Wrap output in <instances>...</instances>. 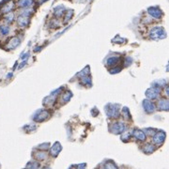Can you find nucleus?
<instances>
[{"label": "nucleus", "instance_id": "nucleus-15", "mask_svg": "<svg viewBox=\"0 0 169 169\" xmlns=\"http://www.w3.org/2000/svg\"><path fill=\"white\" fill-rule=\"evenodd\" d=\"M55 102V96L51 94L50 96L46 97V98L43 100V104L46 106H52Z\"/></svg>", "mask_w": 169, "mask_h": 169}, {"label": "nucleus", "instance_id": "nucleus-14", "mask_svg": "<svg viewBox=\"0 0 169 169\" xmlns=\"http://www.w3.org/2000/svg\"><path fill=\"white\" fill-rule=\"evenodd\" d=\"M13 8H14V2L13 1H9V2H8V3H6L3 6V8H2V12L3 13H9V12H12V11L13 9Z\"/></svg>", "mask_w": 169, "mask_h": 169}, {"label": "nucleus", "instance_id": "nucleus-3", "mask_svg": "<svg viewBox=\"0 0 169 169\" xmlns=\"http://www.w3.org/2000/svg\"><path fill=\"white\" fill-rule=\"evenodd\" d=\"M110 132L114 134H120L122 132H124L126 131V125L123 123V122H115L113 123L110 128H109Z\"/></svg>", "mask_w": 169, "mask_h": 169}, {"label": "nucleus", "instance_id": "nucleus-4", "mask_svg": "<svg viewBox=\"0 0 169 169\" xmlns=\"http://www.w3.org/2000/svg\"><path fill=\"white\" fill-rule=\"evenodd\" d=\"M145 94L148 100H156L159 97V94H160V88L152 86V88H150L146 90Z\"/></svg>", "mask_w": 169, "mask_h": 169}, {"label": "nucleus", "instance_id": "nucleus-24", "mask_svg": "<svg viewBox=\"0 0 169 169\" xmlns=\"http://www.w3.org/2000/svg\"><path fill=\"white\" fill-rule=\"evenodd\" d=\"M153 86H154L155 88H160L161 86H166V81H165V79H163V80H157V81L154 82V83H153Z\"/></svg>", "mask_w": 169, "mask_h": 169}, {"label": "nucleus", "instance_id": "nucleus-17", "mask_svg": "<svg viewBox=\"0 0 169 169\" xmlns=\"http://www.w3.org/2000/svg\"><path fill=\"white\" fill-rule=\"evenodd\" d=\"M64 12H65V7L62 6V5L56 6V7L54 9V14L55 15V16H58V17L62 16Z\"/></svg>", "mask_w": 169, "mask_h": 169}, {"label": "nucleus", "instance_id": "nucleus-40", "mask_svg": "<svg viewBox=\"0 0 169 169\" xmlns=\"http://www.w3.org/2000/svg\"><path fill=\"white\" fill-rule=\"evenodd\" d=\"M45 1H47V0H39V3H40V4H42V3H44Z\"/></svg>", "mask_w": 169, "mask_h": 169}, {"label": "nucleus", "instance_id": "nucleus-19", "mask_svg": "<svg viewBox=\"0 0 169 169\" xmlns=\"http://www.w3.org/2000/svg\"><path fill=\"white\" fill-rule=\"evenodd\" d=\"M119 61V58H117V56H111V58H109L108 59H107L106 61V65L109 66V67H112V66L116 65L117 62Z\"/></svg>", "mask_w": 169, "mask_h": 169}, {"label": "nucleus", "instance_id": "nucleus-38", "mask_svg": "<svg viewBox=\"0 0 169 169\" xmlns=\"http://www.w3.org/2000/svg\"><path fill=\"white\" fill-rule=\"evenodd\" d=\"M25 64H27V61H25V60H24V61H23V62H22L21 64H20V66H19V67H18V69H22V68L24 67V66Z\"/></svg>", "mask_w": 169, "mask_h": 169}, {"label": "nucleus", "instance_id": "nucleus-12", "mask_svg": "<svg viewBox=\"0 0 169 169\" xmlns=\"http://www.w3.org/2000/svg\"><path fill=\"white\" fill-rule=\"evenodd\" d=\"M132 135L139 141H144L146 139V134H144V132L141 130H138V129L134 130V132H132Z\"/></svg>", "mask_w": 169, "mask_h": 169}, {"label": "nucleus", "instance_id": "nucleus-29", "mask_svg": "<svg viewBox=\"0 0 169 169\" xmlns=\"http://www.w3.org/2000/svg\"><path fill=\"white\" fill-rule=\"evenodd\" d=\"M5 19H6V21L8 23H12L14 19V14L12 12H9L6 14V16H5Z\"/></svg>", "mask_w": 169, "mask_h": 169}, {"label": "nucleus", "instance_id": "nucleus-37", "mask_svg": "<svg viewBox=\"0 0 169 169\" xmlns=\"http://www.w3.org/2000/svg\"><path fill=\"white\" fill-rule=\"evenodd\" d=\"M86 168V163H81L77 166V169H85Z\"/></svg>", "mask_w": 169, "mask_h": 169}, {"label": "nucleus", "instance_id": "nucleus-31", "mask_svg": "<svg viewBox=\"0 0 169 169\" xmlns=\"http://www.w3.org/2000/svg\"><path fill=\"white\" fill-rule=\"evenodd\" d=\"M130 135H131L130 132H125L124 134H122V136H121V140H122V141H124V142L129 141V139H130Z\"/></svg>", "mask_w": 169, "mask_h": 169}, {"label": "nucleus", "instance_id": "nucleus-2", "mask_svg": "<svg viewBox=\"0 0 169 169\" xmlns=\"http://www.w3.org/2000/svg\"><path fill=\"white\" fill-rule=\"evenodd\" d=\"M104 110L107 117H110V119H117V117H119V110L117 104H106Z\"/></svg>", "mask_w": 169, "mask_h": 169}, {"label": "nucleus", "instance_id": "nucleus-16", "mask_svg": "<svg viewBox=\"0 0 169 169\" xmlns=\"http://www.w3.org/2000/svg\"><path fill=\"white\" fill-rule=\"evenodd\" d=\"M79 75L81 76V83L86 86H91L92 85V81H91V78L89 77V75H86V74H81L79 73Z\"/></svg>", "mask_w": 169, "mask_h": 169}, {"label": "nucleus", "instance_id": "nucleus-25", "mask_svg": "<svg viewBox=\"0 0 169 169\" xmlns=\"http://www.w3.org/2000/svg\"><path fill=\"white\" fill-rule=\"evenodd\" d=\"M71 97H73V93H71L70 91H66L65 93H64V95H63V97H62V101H63V102H68L70 99H71Z\"/></svg>", "mask_w": 169, "mask_h": 169}, {"label": "nucleus", "instance_id": "nucleus-34", "mask_svg": "<svg viewBox=\"0 0 169 169\" xmlns=\"http://www.w3.org/2000/svg\"><path fill=\"white\" fill-rule=\"evenodd\" d=\"M38 147L40 148V150H47V148L49 147V144L48 143H44V144H42V145H40Z\"/></svg>", "mask_w": 169, "mask_h": 169}, {"label": "nucleus", "instance_id": "nucleus-6", "mask_svg": "<svg viewBox=\"0 0 169 169\" xmlns=\"http://www.w3.org/2000/svg\"><path fill=\"white\" fill-rule=\"evenodd\" d=\"M166 134L163 131H159L157 132H155L154 135H153V142L156 145H161L163 144L165 140Z\"/></svg>", "mask_w": 169, "mask_h": 169}, {"label": "nucleus", "instance_id": "nucleus-18", "mask_svg": "<svg viewBox=\"0 0 169 169\" xmlns=\"http://www.w3.org/2000/svg\"><path fill=\"white\" fill-rule=\"evenodd\" d=\"M33 4V0H19L18 6L21 8H28Z\"/></svg>", "mask_w": 169, "mask_h": 169}, {"label": "nucleus", "instance_id": "nucleus-32", "mask_svg": "<svg viewBox=\"0 0 169 169\" xmlns=\"http://www.w3.org/2000/svg\"><path fill=\"white\" fill-rule=\"evenodd\" d=\"M121 71V68L120 67H117V68H113L109 70V73L111 74H116V73H119Z\"/></svg>", "mask_w": 169, "mask_h": 169}, {"label": "nucleus", "instance_id": "nucleus-8", "mask_svg": "<svg viewBox=\"0 0 169 169\" xmlns=\"http://www.w3.org/2000/svg\"><path fill=\"white\" fill-rule=\"evenodd\" d=\"M143 107H144V110L147 114H152V113L155 111V105L153 104L150 100L143 101Z\"/></svg>", "mask_w": 169, "mask_h": 169}, {"label": "nucleus", "instance_id": "nucleus-36", "mask_svg": "<svg viewBox=\"0 0 169 169\" xmlns=\"http://www.w3.org/2000/svg\"><path fill=\"white\" fill-rule=\"evenodd\" d=\"M125 61H126V63H125V67H128V66H130V65L132 64V58H127Z\"/></svg>", "mask_w": 169, "mask_h": 169}, {"label": "nucleus", "instance_id": "nucleus-22", "mask_svg": "<svg viewBox=\"0 0 169 169\" xmlns=\"http://www.w3.org/2000/svg\"><path fill=\"white\" fill-rule=\"evenodd\" d=\"M40 163L37 162H29L27 165V169H39Z\"/></svg>", "mask_w": 169, "mask_h": 169}, {"label": "nucleus", "instance_id": "nucleus-7", "mask_svg": "<svg viewBox=\"0 0 169 169\" xmlns=\"http://www.w3.org/2000/svg\"><path fill=\"white\" fill-rule=\"evenodd\" d=\"M147 12L151 17L155 19H161L163 16V12L157 7H150L147 9Z\"/></svg>", "mask_w": 169, "mask_h": 169}, {"label": "nucleus", "instance_id": "nucleus-20", "mask_svg": "<svg viewBox=\"0 0 169 169\" xmlns=\"http://www.w3.org/2000/svg\"><path fill=\"white\" fill-rule=\"evenodd\" d=\"M143 151H144L145 153H147V154H150V153H152L153 151L155 150V147L153 145L151 144H146L144 147H143Z\"/></svg>", "mask_w": 169, "mask_h": 169}, {"label": "nucleus", "instance_id": "nucleus-26", "mask_svg": "<svg viewBox=\"0 0 169 169\" xmlns=\"http://www.w3.org/2000/svg\"><path fill=\"white\" fill-rule=\"evenodd\" d=\"M122 115H123V117L125 119H131V117H132L130 111L127 107H123V109H122Z\"/></svg>", "mask_w": 169, "mask_h": 169}, {"label": "nucleus", "instance_id": "nucleus-27", "mask_svg": "<svg viewBox=\"0 0 169 169\" xmlns=\"http://www.w3.org/2000/svg\"><path fill=\"white\" fill-rule=\"evenodd\" d=\"M104 169H117V166L113 161H109L104 165Z\"/></svg>", "mask_w": 169, "mask_h": 169}, {"label": "nucleus", "instance_id": "nucleus-21", "mask_svg": "<svg viewBox=\"0 0 169 169\" xmlns=\"http://www.w3.org/2000/svg\"><path fill=\"white\" fill-rule=\"evenodd\" d=\"M47 155H46V153L43 152V151H39L35 154V158L37 159V160H40V161H43L46 159Z\"/></svg>", "mask_w": 169, "mask_h": 169}, {"label": "nucleus", "instance_id": "nucleus-23", "mask_svg": "<svg viewBox=\"0 0 169 169\" xmlns=\"http://www.w3.org/2000/svg\"><path fill=\"white\" fill-rule=\"evenodd\" d=\"M73 14V9H69V11L66 12L65 16H64V23H68L70 20L71 19V16Z\"/></svg>", "mask_w": 169, "mask_h": 169}, {"label": "nucleus", "instance_id": "nucleus-5", "mask_svg": "<svg viewBox=\"0 0 169 169\" xmlns=\"http://www.w3.org/2000/svg\"><path fill=\"white\" fill-rule=\"evenodd\" d=\"M49 117V112L47 110H40L36 113V115L33 117V119L36 122H42Z\"/></svg>", "mask_w": 169, "mask_h": 169}, {"label": "nucleus", "instance_id": "nucleus-39", "mask_svg": "<svg viewBox=\"0 0 169 169\" xmlns=\"http://www.w3.org/2000/svg\"><path fill=\"white\" fill-rule=\"evenodd\" d=\"M28 56H29V53H27V54H24V55H22L21 58L22 59H25V58H27Z\"/></svg>", "mask_w": 169, "mask_h": 169}, {"label": "nucleus", "instance_id": "nucleus-33", "mask_svg": "<svg viewBox=\"0 0 169 169\" xmlns=\"http://www.w3.org/2000/svg\"><path fill=\"white\" fill-rule=\"evenodd\" d=\"M113 42H115L117 43H123V42H125V40L122 39V38H119V36H117V38H115L114 40H113Z\"/></svg>", "mask_w": 169, "mask_h": 169}, {"label": "nucleus", "instance_id": "nucleus-9", "mask_svg": "<svg viewBox=\"0 0 169 169\" xmlns=\"http://www.w3.org/2000/svg\"><path fill=\"white\" fill-rule=\"evenodd\" d=\"M61 150H62V147H61L60 143L59 142H55V144L53 145V147H51L50 154L52 155L53 157H56L59 154V152L61 151Z\"/></svg>", "mask_w": 169, "mask_h": 169}, {"label": "nucleus", "instance_id": "nucleus-42", "mask_svg": "<svg viewBox=\"0 0 169 169\" xmlns=\"http://www.w3.org/2000/svg\"><path fill=\"white\" fill-rule=\"evenodd\" d=\"M42 169H51V168L50 167H43Z\"/></svg>", "mask_w": 169, "mask_h": 169}, {"label": "nucleus", "instance_id": "nucleus-11", "mask_svg": "<svg viewBox=\"0 0 169 169\" xmlns=\"http://www.w3.org/2000/svg\"><path fill=\"white\" fill-rule=\"evenodd\" d=\"M19 44H20L19 38L13 37V38H12L11 40H9V42L7 44V47H8V49H15Z\"/></svg>", "mask_w": 169, "mask_h": 169}, {"label": "nucleus", "instance_id": "nucleus-35", "mask_svg": "<svg viewBox=\"0 0 169 169\" xmlns=\"http://www.w3.org/2000/svg\"><path fill=\"white\" fill-rule=\"evenodd\" d=\"M25 129H28V130H27L28 132H32V131H35L36 126H34L33 124H31V125H27V127H25Z\"/></svg>", "mask_w": 169, "mask_h": 169}, {"label": "nucleus", "instance_id": "nucleus-28", "mask_svg": "<svg viewBox=\"0 0 169 169\" xmlns=\"http://www.w3.org/2000/svg\"><path fill=\"white\" fill-rule=\"evenodd\" d=\"M9 32V27L8 25H1L0 27V34L3 35V36H6L8 35Z\"/></svg>", "mask_w": 169, "mask_h": 169}, {"label": "nucleus", "instance_id": "nucleus-1", "mask_svg": "<svg viewBox=\"0 0 169 169\" xmlns=\"http://www.w3.org/2000/svg\"><path fill=\"white\" fill-rule=\"evenodd\" d=\"M150 37L151 40H163L166 38V32L165 30L161 27H153L150 32Z\"/></svg>", "mask_w": 169, "mask_h": 169}, {"label": "nucleus", "instance_id": "nucleus-10", "mask_svg": "<svg viewBox=\"0 0 169 169\" xmlns=\"http://www.w3.org/2000/svg\"><path fill=\"white\" fill-rule=\"evenodd\" d=\"M17 22L18 24L20 25L21 27H24L29 24V17L28 16H25V15L21 14L17 19Z\"/></svg>", "mask_w": 169, "mask_h": 169}, {"label": "nucleus", "instance_id": "nucleus-13", "mask_svg": "<svg viewBox=\"0 0 169 169\" xmlns=\"http://www.w3.org/2000/svg\"><path fill=\"white\" fill-rule=\"evenodd\" d=\"M158 106L160 110H163V111H168L169 110V101L166 99H162L159 101L158 102Z\"/></svg>", "mask_w": 169, "mask_h": 169}, {"label": "nucleus", "instance_id": "nucleus-30", "mask_svg": "<svg viewBox=\"0 0 169 169\" xmlns=\"http://www.w3.org/2000/svg\"><path fill=\"white\" fill-rule=\"evenodd\" d=\"M144 132V131H143ZM144 134H147V135H151V136H153L154 135V134H155V130L154 129H145V132H144Z\"/></svg>", "mask_w": 169, "mask_h": 169}, {"label": "nucleus", "instance_id": "nucleus-41", "mask_svg": "<svg viewBox=\"0 0 169 169\" xmlns=\"http://www.w3.org/2000/svg\"><path fill=\"white\" fill-rule=\"evenodd\" d=\"M70 169H77V167H75V166H70Z\"/></svg>", "mask_w": 169, "mask_h": 169}]
</instances>
